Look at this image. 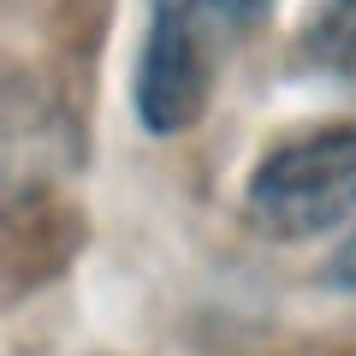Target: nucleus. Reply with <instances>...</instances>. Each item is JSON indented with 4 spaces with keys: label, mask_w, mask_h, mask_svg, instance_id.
Returning <instances> with one entry per match:
<instances>
[{
    "label": "nucleus",
    "mask_w": 356,
    "mask_h": 356,
    "mask_svg": "<svg viewBox=\"0 0 356 356\" xmlns=\"http://www.w3.org/2000/svg\"><path fill=\"white\" fill-rule=\"evenodd\" d=\"M208 13L226 30H261L273 18V0H208Z\"/></svg>",
    "instance_id": "4"
},
{
    "label": "nucleus",
    "mask_w": 356,
    "mask_h": 356,
    "mask_svg": "<svg viewBox=\"0 0 356 356\" xmlns=\"http://www.w3.org/2000/svg\"><path fill=\"white\" fill-rule=\"evenodd\" d=\"M344 226H350V232H344V243L332 250V261L321 267V280H327L332 291H350V297H356V214L344 220Z\"/></svg>",
    "instance_id": "5"
},
{
    "label": "nucleus",
    "mask_w": 356,
    "mask_h": 356,
    "mask_svg": "<svg viewBox=\"0 0 356 356\" xmlns=\"http://www.w3.org/2000/svg\"><path fill=\"white\" fill-rule=\"evenodd\" d=\"M356 214V125H315L273 143L243 178V220L273 243H309Z\"/></svg>",
    "instance_id": "1"
},
{
    "label": "nucleus",
    "mask_w": 356,
    "mask_h": 356,
    "mask_svg": "<svg viewBox=\"0 0 356 356\" xmlns=\"http://www.w3.org/2000/svg\"><path fill=\"white\" fill-rule=\"evenodd\" d=\"M208 0H149V36L137 48L131 107L149 137L191 131L208 107Z\"/></svg>",
    "instance_id": "2"
},
{
    "label": "nucleus",
    "mask_w": 356,
    "mask_h": 356,
    "mask_svg": "<svg viewBox=\"0 0 356 356\" xmlns=\"http://www.w3.org/2000/svg\"><path fill=\"white\" fill-rule=\"evenodd\" d=\"M303 72L327 83H356V0H315L297 30Z\"/></svg>",
    "instance_id": "3"
}]
</instances>
